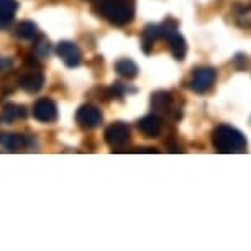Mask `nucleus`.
<instances>
[{"label":"nucleus","instance_id":"f257e3e1","mask_svg":"<svg viewBox=\"0 0 251 251\" xmlns=\"http://www.w3.org/2000/svg\"><path fill=\"white\" fill-rule=\"evenodd\" d=\"M99 13L115 26L130 23L135 17V0H99Z\"/></svg>","mask_w":251,"mask_h":251},{"label":"nucleus","instance_id":"f03ea898","mask_svg":"<svg viewBox=\"0 0 251 251\" xmlns=\"http://www.w3.org/2000/svg\"><path fill=\"white\" fill-rule=\"evenodd\" d=\"M212 143L219 153H243L246 150V138L241 131L230 125L217 126L212 133Z\"/></svg>","mask_w":251,"mask_h":251},{"label":"nucleus","instance_id":"7ed1b4c3","mask_svg":"<svg viewBox=\"0 0 251 251\" xmlns=\"http://www.w3.org/2000/svg\"><path fill=\"white\" fill-rule=\"evenodd\" d=\"M217 73L214 68H197L194 71L192 77H191V89L197 94H205L207 91H210L212 86L215 84Z\"/></svg>","mask_w":251,"mask_h":251},{"label":"nucleus","instance_id":"20e7f679","mask_svg":"<svg viewBox=\"0 0 251 251\" xmlns=\"http://www.w3.org/2000/svg\"><path fill=\"white\" fill-rule=\"evenodd\" d=\"M75 122H77L80 128H84V130L97 128L102 123V113L96 105L86 103V105L79 107V110L75 112Z\"/></svg>","mask_w":251,"mask_h":251},{"label":"nucleus","instance_id":"39448f33","mask_svg":"<svg viewBox=\"0 0 251 251\" xmlns=\"http://www.w3.org/2000/svg\"><path fill=\"white\" fill-rule=\"evenodd\" d=\"M33 117L41 123H53L58 118V107L51 99L41 97L33 105Z\"/></svg>","mask_w":251,"mask_h":251},{"label":"nucleus","instance_id":"423d86ee","mask_svg":"<svg viewBox=\"0 0 251 251\" xmlns=\"http://www.w3.org/2000/svg\"><path fill=\"white\" fill-rule=\"evenodd\" d=\"M103 138L112 148H117V146H123L125 143H128L130 140V126L126 123L117 122L110 125L103 133Z\"/></svg>","mask_w":251,"mask_h":251},{"label":"nucleus","instance_id":"0eeeda50","mask_svg":"<svg viewBox=\"0 0 251 251\" xmlns=\"http://www.w3.org/2000/svg\"><path fill=\"white\" fill-rule=\"evenodd\" d=\"M56 53L68 68H75L80 63V51L73 41H59L56 46Z\"/></svg>","mask_w":251,"mask_h":251},{"label":"nucleus","instance_id":"6e6552de","mask_svg":"<svg viewBox=\"0 0 251 251\" xmlns=\"http://www.w3.org/2000/svg\"><path fill=\"white\" fill-rule=\"evenodd\" d=\"M20 87L23 89L25 92H30V94H35L43 87L45 84V75L43 73L40 71H30V73H25L18 80Z\"/></svg>","mask_w":251,"mask_h":251},{"label":"nucleus","instance_id":"1a4fd4ad","mask_svg":"<svg viewBox=\"0 0 251 251\" xmlns=\"http://www.w3.org/2000/svg\"><path fill=\"white\" fill-rule=\"evenodd\" d=\"M136 126H138V130L145 136H148V138H156V136L161 133L163 122H161V118L156 115V113H153V115H146L141 118Z\"/></svg>","mask_w":251,"mask_h":251},{"label":"nucleus","instance_id":"9d476101","mask_svg":"<svg viewBox=\"0 0 251 251\" xmlns=\"http://www.w3.org/2000/svg\"><path fill=\"white\" fill-rule=\"evenodd\" d=\"M173 105V97L169 92L166 91H158L151 96V108L154 110V113H168L171 112Z\"/></svg>","mask_w":251,"mask_h":251},{"label":"nucleus","instance_id":"9b49d317","mask_svg":"<svg viewBox=\"0 0 251 251\" xmlns=\"http://www.w3.org/2000/svg\"><path fill=\"white\" fill-rule=\"evenodd\" d=\"M158 38H161V28L158 25H146L143 33H141V46L146 54L153 48V43Z\"/></svg>","mask_w":251,"mask_h":251},{"label":"nucleus","instance_id":"f8f14e48","mask_svg":"<svg viewBox=\"0 0 251 251\" xmlns=\"http://www.w3.org/2000/svg\"><path fill=\"white\" fill-rule=\"evenodd\" d=\"M168 41H169V46H171V53H173L174 58H176L177 61H182L184 58H186L187 45H186V40L179 35V31L173 33V35L168 38Z\"/></svg>","mask_w":251,"mask_h":251},{"label":"nucleus","instance_id":"ddd939ff","mask_svg":"<svg viewBox=\"0 0 251 251\" xmlns=\"http://www.w3.org/2000/svg\"><path fill=\"white\" fill-rule=\"evenodd\" d=\"M115 71L118 75H122V77L125 79H133L138 75V66H136V63H133L131 59L128 58H123L120 61H117L115 63Z\"/></svg>","mask_w":251,"mask_h":251},{"label":"nucleus","instance_id":"4468645a","mask_svg":"<svg viewBox=\"0 0 251 251\" xmlns=\"http://www.w3.org/2000/svg\"><path fill=\"white\" fill-rule=\"evenodd\" d=\"M25 143H26V140H25V136H23V135L0 131V145H2L3 148L15 151V150H18L20 146H23Z\"/></svg>","mask_w":251,"mask_h":251},{"label":"nucleus","instance_id":"2eb2a0df","mask_svg":"<svg viewBox=\"0 0 251 251\" xmlns=\"http://www.w3.org/2000/svg\"><path fill=\"white\" fill-rule=\"evenodd\" d=\"M26 115V110L23 105H15V103H8V105L3 107L2 110V115H0V118H2L3 122H13L17 120V118H23Z\"/></svg>","mask_w":251,"mask_h":251},{"label":"nucleus","instance_id":"dca6fc26","mask_svg":"<svg viewBox=\"0 0 251 251\" xmlns=\"http://www.w3.org/2000/svg\"><path fill=\"white\" fill-rule=\"evenodd\" d=\"M15 35L20 40H33L38 35V28L33 22L25 20L22 23H18V26L15 28Z\"/></svg>","mask_w":251,"mask_h":251},{"label":"nucleus","instance_id":"f3484780","mask_svg":"<svg viewBox=\"0 0 251 251\" xmlns=\"http://www.w3.org/2000/svg\"><path fill=\"white\" fill-rule=\"evenodd\" d=\"M51 51V46H50V41L46 40L45 36H40V40H38V43L35 45V54L38 58H46V56L50 54Z\"/></svg>","mask_w":251,"mask_h":251},{"label":"nucleus","instance_id":"a211bd4d","mask_svg":"<svg viewBox=\"0 0 251 251\" xmlns=\"http://www.w3.org/2000/svg\"><path fill=\"white\" fill-rule=\"evenodd\" d=\"M238 23L245 28H251V8H241V12L238 13Z\"/></svg>","mask_w":251,"mask_h":251},{"label":"nucleus","instance_id":"6ab92c4d","mask_svg":"<svg viewBox=\"0 0 251 251\" xmlns=\"http://www.w3.org/2000/svg\"><path fill=\"white\" fill-rule=\"evenodd\" d=\"M17 8H18L17 0H0V12H7V13H13V15H15Z\"/></svg>","mask_w":251,"mask_h":251},{"label":"nucleus","instance_id":"aec40b11","mask_svg":"<svg viewBox=\"0 0 251 251\" xmlns=\"http://www.w3.org/2000/svg\"><path fill=\"white\" fill-rule=\"evenodd\" d=\"M13 13H7V12H0V30H5V28L13 22Z\"/></svg>","mask_w":251,"mask_h":251},{"label":"nucleus","instance_id":"412c9836","mask_svg":"<svg viewBox=\"0 0 251 251\" xmlns=\"http://www.w3.org/2000/svg\"><path fill=\"white\" fill-rule=\"evenodd\" d=\"M8 68H12V59L0 56V73H2V71H7Z\"/></svg>","mask_w":251,"mask_h":251}]
</instances>
